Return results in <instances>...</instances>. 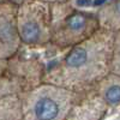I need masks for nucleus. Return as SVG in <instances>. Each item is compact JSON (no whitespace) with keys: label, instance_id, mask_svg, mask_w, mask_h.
I'll return each mask as SVG.
<instances>
[{"label":"nucleus","instance_id":"obj_13","mask_svg":"<svg viewBox=\"0 0 120 120\" xmlns=\"http://www.w3.org/2000/svg\"><path fill=\"white\" fill-rule=\"evenodd\" d=\"M4 1H7V3H11V4L16 5V6H19V5H22V4H24L26 1H30V0H4Z\"/></svg>","mask_w":120,"mask_h":120},{"label":"nucleus","instance_id":"obj_11","mask_svg":"<svg viewBox=\"0 0 120 120\" xmlns=\"http://www.w3.org/2000/svg\"><path fill=\"white\" fill-rule=\"evenodd\" d=\"M7 66H8V60H0V77L6 72Z\"/></svg>","mask_w":120,"mask_h":120},{"label":"nucleus","instance_id":"obj_8","mask_svg":"<svg viewBox=\"0 0 120 120\" xmlns=\"http://www.w3.org/2000/svg\"><path fill=\"white\" fill-rule=\"evenodd\" d=\"M96 15L100 29L113 34L120 30V0H112L105 4Z\"/></svg>","mask_w":120,"mask_h":120},{"label":"nucleus","instance_id":"obj_7","mask_svg":"<svg viewBox=\"0 0 120 120\" xmlns=\"http://www.w3.org/2000/svg\"><path fill=\"white\" fill-rule=\"evenodd\" d=\"M94 90L101 96L109 108L120 107V76L114 73L107 75L95 85Z\"/></svg>","mask_w":120,"mask_h":120},{"label":"nucleus","instance_id":"obj_9","mask_svg":"<svg viewBox=\"0 0 120 120\" xmlns=\"http://www.w3.org/2000/svg\"><path fill=\"white\" fill-rule=\"evenodd\" d=\"M0 120H24L22 100L18 95L0 98Z\"/></svg>","mask_w":120,"mask_h":120},{"label":"nucleus","instance_id":"obj_4","mask_svg":"<svg viewBox=\"0 0 120 120\" xmlns=\"http://www.w3.org/2000/svg\"><path fill=\"white\" fill-rule=\"evenodd\" d=\"M17 28L22 43L26 46H43L51 42V5L36 0L19 5L17 8Z\"/></svg>","mask_w":120,"mask_h":120},{"label":"nucleus","instance_id":"obj_1","mask_svg":"<svg viewBox=\"0 0 120 120\" xmlns=\"http://www.w3.org/2000/svg\"><path fill=\"white\" fill-rule=\"evenodd\" d=\"M114 34L100 29L86 41L67 49L61 59L45 70L42 83L83 94L111 73Z\"/></svg>","mask_w":120,"mask_h":120},{"label":"nucleus","instance_id":"obj_5","mask_svg":"<svg viewBox=\"0 0 120 120\" xmlns=\"http://www.w3.org/2000/svg\"><path fill=\"white\" fill-rule=\"evenodd\" d=\"M17 8L11 3L0 1V60L13 58L22 43L17 28Z\"/></svg>","mask_w":120,"mask_h":120},{"label":"nucleus","instance_id":"obj_3","mask_svg":"<svg viewBox=\"0 0 120 120\" xmlns=\"http://www.w3.org/2000/svg\"><path fill=\"white\" fill-rule=\"evenodd\" d=\"M51 42L59 48L68 49L79 45L100 30L97 15L77 10L68 3L51 5Z\"/></svg>","mask_w":120,"mask_h":120},{"label":"nucleus","instance_id":"obj_12","mask_svg":"<svg viewBox=\"0 0 120 120\" xmlns=\"http://www.w3.org/2000/svg\"><path fill=\"white\" fill-rule=\"evenodd\" d=\"M40 3H45L48 5H54V4H63V3H67L68 0H36Z\"/></svg>","mask_w":120,"mask_h":120},{"label":"nucleus","instance_id":"obj_10","mask_svg":"<svg viewBox=\"0 0 120 120\" xmlns=\"http://www.w3.org/2000/svg\"><path fill=\"white\" fill-rule=\"evenodd\" d=\"M111 73L120 76V30L114 33L112 61H111Z\"/></svg>","mask_w":120,"mask_h":120},{"label":"nucleus","instance_id":"obj_2","mask_svg":"<svg viewBox=\"0 0 120 120\" xmlns=\"http://www.w3.org/2000/svg\"><path fill=\"white\" fill-rule=\"evenodd\" d=\"M81 94L48 83L21 95L24 120H65Z\"/></svg>","mask_w":120,"mask_h":120},{"label":"nucleus","instance_id":"obj_6","mask_svg":"<svg viewBox=\"0 0 120 120\" xmlns=\"http://www.w3.org/2000/svg\"><path fill=\"white\" fill-rule=\"evenodd\" d=\"M109 107L95 90L78 97L65 120H103Z\"/></svg>","mask_w":120,"mask_h":120}]
</instances>
